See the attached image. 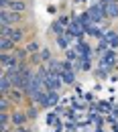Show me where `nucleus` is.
<instances>
[{"instance_id":"obj_14","label":"nucleus","mask_w":118,"mask_h":132,"mask_svg":"<svg viewBox=\"0 0 118 132\" xmlns=\"http://www.w3.org/2000/svg\"><path fill=\"white\" fill-rule=\"evenodd\" d=\"M14 47H17V43H14L12 39L0 37V49H2V53H10V51H14Z\"/></svg>"},{"instance_id":"obj_7","label":"nucleus","mask_w":118,"mask_h":132,"mask_svg":"<svg viewBox=\"0 0 118 132\" xmlns=\"http://www.w3.org/2000/svg\"><path fill=\"white\" fill-rule=\"evenodd\" d=\"M41 106H43V108H53V106H59V92H57V89H49V92L45 94L43 102H41Z\"/></svg>"},{"instance_id":"obj_2","label":"nucleus","mask_w":118,"mask_h":132,"mask_svg":"<svg viewBox=\"0 0 118 132\" xmlns=\"http://www.w3.org/2000/svg\"><path fill=\"white\" fill-rule=\"evenodd\" d=\"M0 37H8V39H12L14 43H20L22 41V37H25V31L20 29V27H2V33Z\"/></svg>"},{"instance_id":"obj_8","label":"nucleus","mask_w":118,"mask_h":132,"mask_svg":"<svg viewBox=\"0 0 118 132\" xmlns=\"http://www.w3.org/2000/svg\"><path fill=\"white\" fill-rule=\"evenodd\" d=\"M18 61H20V59L17 57V53H14V51H10V53H2V55H0V63H2V69H8V67L17 65Z\"/></svg>"},{"instance_id":"obj_5","label":"nucleus","mask_w":118,"mask_h":132,"mask_svg":"<svg viewBox=\"0 0 118 132\" xmlns=\"http://www.w3.org/2000/svg\"><path fill=\"white\" fill-rule=\"evenodd\" d=\"M114 65H116V53H114V49H108L104 55H102L100 67H104L106 71H112V69H114Z\"/></svg>"},{"instance_id":"obj_18","label":"nucleus","mask_w":118,"mask_h":132,"mask_svg":"<svg viewBox=\"0 0 118 132\" xmlns=\"http://www.w3.org/2000/svg\"><path fill=\"white\" fill-rule=\"evenodd\" d=\"M75 18H77V20H80V24L84 27V31H88V29H90V27L94 24V22H92V18H90V14H88V12H82L80 16H75Z\"/></svg>"},{"instance_id":"obj_27","label":"nucleus","mask_w":118,"mask_h":132,"mask_svg":"<svg viewBox=\"0 0 118 132\" xmlns=\"http://www.w3.org/2000/svg\"><path fill=\"white\" fill-rule=\"evenodd\" d=\"M98 108H100V112H104V114H110V106H108L106 102H100Z\"/></svg>"},{"instance_id":"obj_19","label":"nucleus","mask_w":118,"mask_h":132,"mask_svg":"<svg viewBox=\"0 0 118 132\" xmlns=\"http://www.w3.org/2000/svg\"><path fill=\"white\" fill-rule=\"evenodd\" d=\"M65 59L71 61V63H77V61H80V53H77V49H75V47H69V49L65 51Z\"/></svg>"},{"instance_id":"obj_31","label":"nucleus","mask_w":118,"mask_h":132,"mask_svg":"<svg viewBox=\"0 0 118 132\" xmlns=\"http://www.w3.org/2000/svg\"><path fill=\"white\" fill-rule=\"evenodd\" d=\"M12 132H27V128L25 126H17V130H12Z\"/></svg>"},{"instance_id":"obj_6","label":"nucleus","mask_w":118,"mask_h":132,"mask_svg":"<svg viewBox=\"0 0 118 132\" xmlns=\"http://www.w3.org/2000/svg\"><path fill=\"white\" fill-rule=\"evenodd\" d=\"M106 18H118V2L116 0H100Z\"/></svg>"},{"instance_id":"obj_16","label":"nucleus","mask_w":118,"mask_h":132,"mask_svg":"<svg viewBox=\"0 0 118 132\" xmlns=\"http://www.w3.org/2000/svg\"><path fill=\"white\" fill-rule=\"evenodd\" d=\"M47 69H49L51 75H55V77H59V75H61V63H59V61H55V59H51L49 63H47Z\"/></svg>"},{"instance_id":"obj_10","label":"nucleus","mask_w":118,"mask_h":132,"mask_svg":"<svg viewBox=\"0 0 118 132\" xmlns=\"http://www.w3.org/2000/svg\"><path fill=\"white\" fill-rule=\"evenodd\" d=\"M102 39H106V43L110 45V49H118V33L116 31H104Z\"/></svg>"},{"instance_id":"obj_25","label":"nucleus","mask_w":118,"mask_h":132,"mask_svg":"<svg viewBox=\"0 0 118 132\" xmlns=\"http://www.w3.org/2000/svg\"><path fill=\"white\" fill-rule=\"evenodd\" d=\"M45 122H47V124H59V122H57V114H55V112H49L47 118H45Z\"/></svg>"},{"instance_id":"obj_13","label":"nucleus","mask_w":118,"mask_h":132,"mask_svg":"<svg viewBox=\"0 0 118 132\" xmlns=\"http://www.w3.org/2000/svg\"><path fill=\"white\" fill-rule=\"evenodd\" d=\"M55 39H57V47H59L61 51H67V49H69V45H71V37H69L67 33L57 35Z\"/></svg>"},{"instance_id":"obj_22","label":"nucleus","mask_w":118,"mask_h":132,"mask_svg":"<svg viewBox=\"0 0 118 132\" xmlns=\"http://www.w3.org/2000/svg\"><path fill=\"white\" fill-rule=\"evenodd\" d=\"M51 59H53V57H51V49H49V47H43V49H41V61L49 63Z\"/></svg>"},{"instance_id":"obj_11","label":"nucleus","mask_w":118,"mask_h":132,"mask_svg":"<svg viewBox=\"0 0 118 132\" xmlns=\"http://www.w3.org/2000/svg\"><path fill=\"white\" fill-rule=\"evenodd\" d=\"M8 10H12V12H27V2L25 0H10V4L6 6Z\"/></svg>"},{"instance_id":"obj_24","label":"nucleus","mask_w":118,"mask_h":132,"mask_svg":"<svg viewBox=\"0 0 118 132\" xmlns=\"http://www.w3.org/2000/svg\"><path fill=\"white\" fill-rule=\"evenodd\" d=\"M94 75H96V77H100V79H106V77H108V71H106V69H104V67H96V69H94Z\"/></svg>"},{"instance_id":"obj_30","label":"nucleus","mask_w":118,"mask_h":132,"mask_svg":"<svg viewBox=\"0 0 118 132\" xmlns=\"http://www.w3.org/2000/svg\"><path fill=\"white\" fill-rule=\"evenodd\" d=\"M47 12H49V14H55V12H57V8H55V6H47Z\"/></svg>"},{"instance_id":"obj_1","label":"nucleus","mask_w":118,"mask_h":132,"mask_svg":"<svg viewBox=\"0 0 118 132\" xmlns=\"http://www.w3.org/2000/svg\"><path fill=\"white\" fill-rule=\"evenodd\" d=\"M20 20H22V14H20V12H12V10H8V8H2V14H0L2 27H14Z\"/></svg>"},{"instance_id":"obj_34","label":"nucleus","mask_w":118,"mask_h":132,"mask_svg":"<svg viewBox=\"0 0 118 132\" xmlns=\"http://www.w3.org/2000/svg\"><path fill=\"white\" fill-rule=\"evenodd\" d=\"M96 132H104V130H102V128H96Z\"/></svg>"},{"instance_id":"obj_32","label":"nucleus","mask_w":118,"mask_h":132,"mask_svg":"<svg viewBox=\"0 0 118 132\" xmlns=\"http://www.w3.org/2000/svg\"><path fill=\"white\" fill-rule=\"evenodd\" d=\"M94 100V94H85V102H92Z\"/></svg>"},{"instance_id":"obj_9","label":"nucleus","mask_w":118,"mask_h":132,"mask_svg":"<svg viewBox=\"0 0 118 132\" xmlns=\"http://www.w3.org/2000/svg\"><path fill=\"white\" fill-rule=\"evenodd\" d=\"M27 120H29L27 112H18V110H14V112L10 114V124H12V126H25Z\"/></svg>"},{"instance_id":"obj_20","label":"nucleus","mask_w":118,"mask_h":132,"mask_svg":"<svg viewBox=\"0 0 118 132\" xmlns=\"http://www.w3.org/2000/svg\"><path fill=\"white\" fill-rule=\"evenodd\" d=\"M85 35H88V37H96V39H102V37H104V31H102L98 24H92V27L85 31Z\"/></svg>"},{"instance_id":"obj_33","label":"nucleus","mask_w":118,"mask_h":132,"mask_svg":"<svg viewBox=\"0 0 118 132\" xmlns=\"http://www.w3.org/2000/svg\"><path fill=\"white\" fill-rule=\"evenodd\" d=\"M114 132H118V124H114Z\"/></svg>"},{"instance_id":"obj_21","label":"nucleus","mask_w":118,"mask_h":132,"mask_svg":"<svg viewBox=\"0 0 118 132\" xmlns=\"http://www.w3.org/2000/svg\"><path fill=\"white\" fill-rule=\"evenodd\" d=\"M51 33L55 35V37H57V35H63V33H65V27H63L59 20H55V22L51 24Z\"/></svg>"},{"instance_id":"obj_23","label":"nucleus","mask_w":118,"mask_h":132,"mask_svg":"<svg viewBox=\"0 0 118 132\" xmlns=\"http://www.w3.org/2000/svg\"><path fill=\"white\" fill-rule=\"evenodd\" d=\"M25 49L29 51V55H35L37 51H41V49H39V43H37V41H31V43H29V45H27Z\"/></svg>"},{"instance_id":"obj_26","label":"nucleus","mask_w":118,"mask_h":132,"mask_svg":"<svg viewBox=\"0 0 118 132\" xmlns=\"http://www.w3.org/2000/svg\"><path fill=\"white\" fill-rule=\"evenodd\" d=\"M8 122H10L8 112H2V114H0V126H8Z\"/></svg>"},{"instance_id":"obj_4","label":"nucleus","mask_w":118,"mask_h":132,"mask_svg":"<svg viewBox=\"0 0 118 132\" xmlns=\"http://www.w3.org/2000/svg\"><path fill=\"white\" fill-rule=\"evenodd\" d=\"M65 33H67L69 37H71V39H77V41H80V39H84L85 31H84V27L80 24V20H77V18L73 16V20L69 22V27L65 29Z\"/></svg>"},{"instance_id":"obj_3","label":"nucleus","mask_w":118,"mask_h":132,"mask_svg":"<svg viewBox=\"0 0 118 132\" xmlns=\"http://www.w3.org/2000/svg\"><path fill=\"white\" fill-rule=\"evenodd\" d=\"M88 14H90V18H92V22H94V24H100L102 20L106 18V12H104V8H102L100 0H98L96 4H92V6L88 8Z\"/></svg>"},{"instance_id":"obj_15","label":"nucleus","mask_w":118,"mask_h":132,"mask_svg":"<svg viewBox=\"0 0 118 132\" xmlns=\"http://www.w3.org/2000/svg\"><path fill=\"white\" fill-rule=\"evenodd\" d=\"M25 94H27V92H25L22 87H12V89H10V92H8L6 96L10 98V102H20V100H22V96H25Z\"/></svg>"},{"instance_id":"obj_29","label":"nucleus","mask_w":118,"mask_h":132,"mask_svg":"<svg viewBox=\"0 0 118 132\" xmlns=\"http://www.w3.org/2000/svg\"><path fill=\"white\" fill-rule=\"evenodd\" d=\"M27 116H29V120H35V118H37V108H29V110H27Z\"/></svg>"},{"instance_id":"obj_17","label":"nucleus","mask_w":118,"mask_h":132,"mask_svg":"<svg viewBox=\"0 0 118 132\" xmlns=\"http://www.w3.org/2000/svg\"><path fill=\"white\" fill-rule=\"evenodd\" d=\"M0 87H2V96H6V94L12 89V81H10L4 73H2V77H0Z\"/></svg>"},{"instance_id":"obj_28","label":"nucleus","mask_w":118,"mask_h":132,"mask_svg":"<svg viewBox=\"0 0 118 132\" xmlns=\"http://www.w3.org/2000/svg\"><path fill=\"white\" fill-rule=\"evenodd\" d=\"M57 20H59V22H61V24H63L65 29H67V27H69V22H71V18H69V16H59Z\"/></svg>"},{"instance_id":"obj_12","label":"nucleus","mask_w":118,"mask_h":132,"mask_svg":"<svg viewBox=\"0 0 118 132\" xmlns=\"http://www.w3.org/2000/svg\"><path fill=\"white\" fill-rule=\"evenodd\" d=\"M75 49H77V53H80V57H85V55H92V53H94V49L85 43L84 39H80V41L75 43Z\"/></svg>"}]
</instances>
